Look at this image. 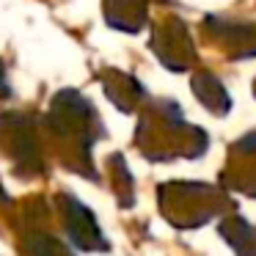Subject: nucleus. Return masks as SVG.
Instances as JSON below:
<instances>
[{
	"instance_id": "12",
	"label": "nucleus",
	"mask_w": 256,
	"mask_h": 256,
	"mask_svg": "<svg viewBox=\"0 0 256 256\" xmlns=\"http://www.w3.org/2000/svg\"><path fill=\"white\" fill-rule=\"evenodd\" d=\"M190 88H193L196 100L204 105V110H210L212 116H218V118L228 116V110H232V94H228V88L223 86V80L218 78V74L201 69V72L193 74Z\"/></svg>"
},
{
	"instance_id": "11",
	"label": "nucleus",
	"mask_w": 256,
	"mask_h": 256,
	"mask_svg": "<svg viewBox=\"0 0 256 256\" xmlns=\"http://www.w3.org/2000/svg\"><path fill=\"white\" fill-rule=\"evenodd\" d=\"M102 17L118 34H140L149 20L146 0H102Z\"/></svg>"
},
{
	"instance_id": "3",
	"label": "nucleus",
	"mask_w": 256,
	"mask_h": 256,
	"mask_svg": "<svg viewBox=\"0 0 256 256\" xmlns=\"http://www.w3.org/2000/svg\"><path fill=\"white\" fill-rule=\"evenodd\" d=\"M157 206L162 218L174 228H190L204 226L212 218H223L232 210V198L226 190L206 182H162L157 188Z\"/></svg>"
},
{
	"instance_id": "13",
	"label": "nucleus",
	"mask_w": 256,
	"mask_h": 256,
	"mask_svg": "<svg viewBox=\"0 0 256 256\" xmlns=\"http://www.w3.org/2000/svg\"><path fill=\"white\" fill-rule=\"evenodd\" d=\"M218 234L237 256H256V226L240 215H223Z\"/></svg>"
},
{
	"instance_id": "5",
	"label": "nucleus",
	"mask_w": 256,
	"mask_h": 256,
	"mask_svg": "<svg viewBox=\"0 0 256 256\" xmlns=\"http://www.w3.org/2000/svg\"><path fill=\"white\" fill-rule=\"evenodd\" d=\"M47 204L42 198L25 201L17 215V250L20 256H74L72 245L47 228Z\"/></svg>"
},
{
	"instance_id": "1",
	"label": "nucleus",
	"mask_w": 256,
	"mask_h": 256,
	"mask_svg": "<svg viewBox=\"0 0 256 256\" xmlns=\"http://www.w3.org/2000/svg\"><path fill=\"white\" fill-rule=\"evenodd\" d=\"M42 130H44L47 146L56 152L58 162L66 171L100 182L91 152L96 140L105 138V124L88 96L74 88L58 91L50 100L47 113L42 116Z\"/></svg>"
},
{
	"instance_id": "15",
	"label": "nucleus",
	"mask_w": 256,
	"mask_h": 256,
	"mask_svg": "<svg viewBox=\"0 0 256 256\" xmlns=\"http://www.w3.org/2000/svg\"><path fill=\"white\" fill-rule=\"evenodd\" d=\"M14 96V88L8 83V72H6V64L0 61V102H6Z\"/></svg>"
},
{
	"instance_id": "4",
	"label": "nucleus",
	"mask_w": 256,
	"mask_h": 256,
	"mask_svg": "<svg viewBox=\"0 0 256 256\" xmlns=\"http://www.w3.org/2000/svg\"><path fill=\"white\" fill-rule=\"evenodd\" d=\"M42 118L30 113H0V154L12 162V174L22 182L47 174V157L42 144Z\"/></svg>"
},
{
	"instance_id": "8",
	"label": "nucleus",
	"mask_w": 256,
	"mask_h": 256,
	"mask_svg": "<svg viewBox=\"0 0 256 256\" xmlns=\"http://www.w3.org/2000/svg\"><path fill=\"white\" fill-rule=\"evenodd\" d=\"M152 50L157 61L171 72H188L196 64V47L190 39V30L176 17H166L162 22H157L154 36H152Z\"/></svg>"
},
{
	"instance_id": "16",
	"label": "nucleus",
	"mask_w": 256,
	"mask_h": 256,
	"mask_svg": "<svg viewBox=\"0 0 256 256\" xmlns=\"http://www.w3.org/2000/svg\"><path fill=\"white\" fill-rule=\"evenodd\" d=\"M254 94H256V83H254Z\"/></svg>"
},
{
	"instance_id": "7",
	"label": "nucleus",
	"mask_w": 256,
	"mask_h": 256,
	"mask_svg": "<svg viewBox=\"0 0 256 256\" xmlns=\"http://www.w3.org/2000/svg\"><path fill=\"white\" fill-rule=\"evenodd\" d=\"M206 42L223 52L228 61H248L256 58V22H245V20L234 17H210L201 22Z\"/></svg>"
},
{
	"instance_id": "9",
	"label": "nucleus",
	"mask_w": 256,
	"mask_h": 256,
	"mask_svg": "<svg viewBox=\"0 0 256 256\" xmlns=\"http://www.w3.org/2000/svg\"><path fill=\"white\" fill-rule=\"evenodd\" d=\"M223 184L256 198V130L232 144V157L220 174Z\"/></svg>"
},
{
	"instance_id": "14",
	"label": "nucleus",
	"mask_w": 256,
	"mask_h": 256,
	"mask_svg": "<svg viewBox=\"0 0 256 256\" xmlns=\"http://www.w3.org/2000/svg\"><path fill=\"white\" fill-rule=\"evenodd\" d=\"M108 168H110L113 174V193H116L118 204L127 210V206H132V196H135V188H132V174H130L127 162H124L122 154H110V160H108Z\"/></svg>"
},
{
	"instance_id": "10",
	"label": "nucleus",
	"mask_w": 256,
	"mask_h": 256,
	"mask_svg": "<svg viewBox=\"0 0 256 256\" xmlns=\"http://www.w3.org/2000/svg\"><path fill=\"white\" fill-rule=\"evenodd\" d=\"M100 83L105 88V96L118 108L122 113H132L144 105L149 96H146L140 80H135L130 72H122V69H105L100 74Z\"/></svg>"
},
{
	"instance_id": "2",
	"label": "nucleus",
	"mask_w": 256,
	"mask_h": 256,
	"mask_svg": "<svg viewBox=\"0 0 256 256\" xmlns=\"http://www.w3.org/2000/svg\"><path fill=\"white\" fill-rule=\"evenodd\" d=\"M135 146L149 162L198 160L210 149V135L184 118L179 102L146 100L135 127Z\"/></svg>"
},
{
	"instance_id": "6",
	"label": "nucleus",
	"mask_w": 256,
	"mask_h": 256,
	"mask_svg": "<svg viewBox=\"0 0 256 256\" xmlns=\"http://www.w3.org/2000/svg\"><path fill=\"white\" fill-rule=\"evenodd\" d=\"M56 210H58V220H61L64 234H66L72 248L86 250V254H108L110 250V242H108L105 232L100 228L96 215L78 196L61 190L56 196Z\"/></svg>"
}]
</instances>
